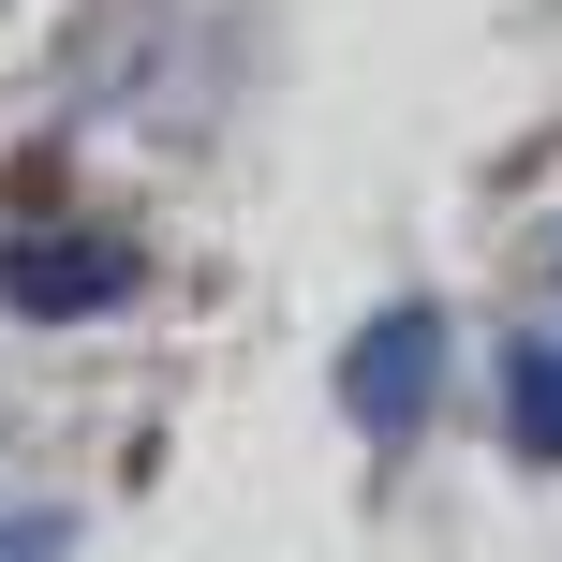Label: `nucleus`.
<instances>
[{
    "label": "nucleus",
    "mask_w": 562,
    "mask_h": 562,
    "mask_svg": "<svg viewBox=\"0 0 562 562\" xmlns=\"http://www.w3.org/2000/svg\"><path fill=\"white\" fill-rule=\"evenodd\" d=\"M134 281H148L134 237H15V252H0V296H15V311H45V326H75V311H119Z\"/></svg>",
    "instance_id": "nucleus-1"
},
{
    "label": "nucleus",
    "mask_w": 562,
    "mask_h": 562,
    "mask_svg": "<svg viewBox=\"0 0 562 562\" xmlns=\"http://www.w3.org/2000/svg\"><path fill=\"white\" fill-rule=\"evenodd\" d=\"M429 385H445V326H429V311H385V326L340 356V415L356 429H415Z\"/></svg>",
    "instance_id": "nucleus-2"
},
{
    "label": "nucleus",
    "mask_w": 562,
    "mask_h": 562,
    "mask_svg": "<svg viewBox=\"0 0 562 562\" xmlns=\"http://www.w3.org/2000/svg\"><path fill=\"white\" fill-rule=\"evenodd\" d=\"M504 429H518V459H562V340L504 356Z\"/></svg>",
    "instance_id": "nucleus-3"
},
{
    "label": "nucleus",
    "mask_w": 562,
    "mask_h": 562,
    "mask_svg": "<svg viewBox=\"0 0 562 562\" xmlns=\"http://www.w3.org/2000/svg\"><path fill=\"white\" fill-rule=\"evenodd\" d=\"M0 562H59V518H0Z\"/></svg>",
    "instance_id": "nucleus-4"
}]
</instances>
